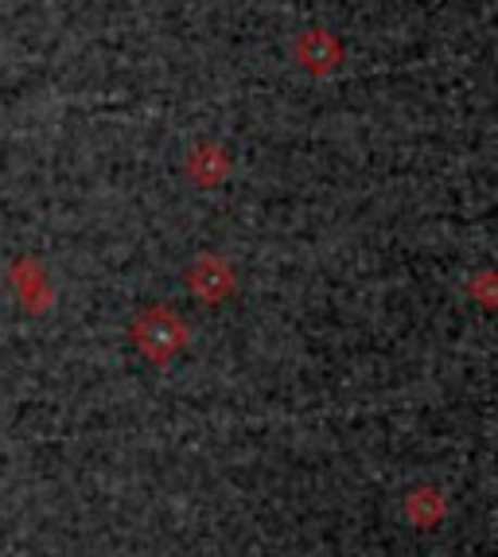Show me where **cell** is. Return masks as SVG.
<instances>
[{
	"mask_svg": "<svg viewBox=\"0 0 498 557\" xmlns=\"http://www.w3.org/2000/svg\"><path fill=\"white\" fill-rule=\"evenodd\" d=\"M187 288H191L203 305L219 308L238 293V273H234V265L222 258V253H199V258L187 265Z\"/></svg>",
	"mask_w": 498,
	"mask_h": 557,
	"instance_id": "cell-2",
	"label": "cell"
},
{
	"mask_svg": "<svg viewBox=\"0 0 498 557\" xmlns=\"http://www.w3.org/2000/svg\"><path fill=\"white\" fill-rule=\"evenodd\" d=\"M9 281H12V288H16V300L24 312L47 317V312L55 308V285H51V277H47L39 258H16L9 270Z\"/></svg>",
	"mask_w": 498,
	"mask_h": 557,
	"instance_id": "cell-3",
	"label": "cell"
},
{
	"mask_svg": "<svg viewBox=\"0 0 498 557\" xmlns=\"http://www.w3.org/2000/svg\"><path fill=\"white\" fill-rule=\"evenodd\" d=\"M444 515H448V499H444L440 487H416V492H409L406 499V522L416 530H433L436 522H444Z\"/></svg>",
	"mask_w": 498,
	"mask_h": 557,
	"instance_id": "cell-6",
	"label": "cell"
},
{
	"mask_svg": "<svg viewBox=\"0 0 498 557\" xmlns=\"http://www.w3.org/2000/svg\"><path fill=\"white\" fill-rule=\"evenodd\" d=\"M292 59L300 63V71L323 78V75H332L335 66L343 63V44L327 28H320V24H315V28H304L300 36H296Z\"/></svg>",
	"mask_w": 498,
	"mask_h": 557,
	"instance_id": "cell-4",
	"label": "cell"
},
{
	"mask_svg": "<svg viewBox=\"0 0 498 557\" xmlns=\"http://www.w3.org/2000/svg\"><path fill=\"white\" fill-rule=\"evenodd\" d=\"M187 339H191V327H187V320L179 317L176 308H167V305L145 308V312L133 320V344H137V351L145 355L152 367H167V362L187 347Z\"/></svg>",
	"mask_w": 498,
	"mask_h": 557,
	"instance_id": "cell-1",
	"label": "cell"
},
{
	"mask_svg": "<svg viewBox=\"0 0 498 557\" xmlns=\"http://www.w3.org/2000/svg\"><path fill=\"white\" fill-rule=\"evenodd\" d=\"M490 288H495V277H490V273H480V277H475L468 285V293H475V297L483 300V308H495V297H490Z\"/></svg>",
	"mask_w": 498,
	"mask_h": 557,
	"instance_id": "cell-7",
	"label": "cell"
},
{
	"mask_svg": "<svg viewBox=\"0 0 498 557\" xmlns=\"http://www.w3.org/2000/svg\"><path fill=\"white\" fill-rule=\"evenodd\" d=\"M231 152L222 149V145H214V140H199L191 152H187V176L195 180L199 187H222L226 180H231Z\"/></svg>",
	"mask_w": 498,
	"mask_h": 557,
	"instance_id": "cell-5",
	"label": "cell"
}]
</instances>
